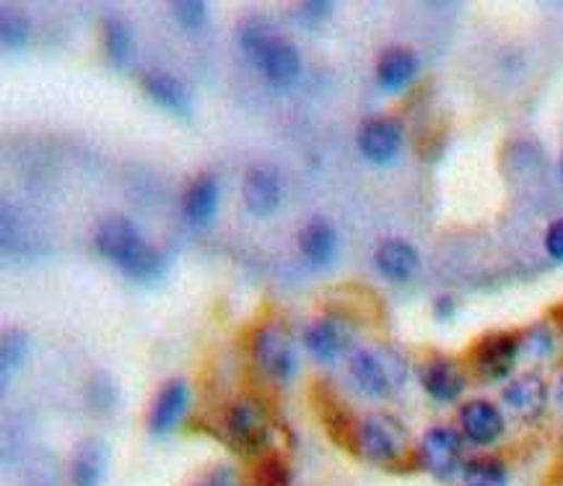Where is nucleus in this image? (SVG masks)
Returning <instances> with one entry per match:
<instances>
[{
  "label": "nucleus",
  "mask_w": 563,
  "mask_h": 486,
  "mask_svg": "<svg viewBox=\"0 0 563 486\" xmlns=\"http://www.w3.org/2000/svg\"><path fill=\"white\" fill-rule=\"evenodd\" d=\"M97 250L107 260L138 281H151L161 271V258L125 216H110L97 229Z\"/></svg>",
  "instance_id": "1"
},
{
  "label": "nucleus",
  "mask_w": 563,
  "mask_h": 486,
  "mask_svg": "<svg viewBox=\"0 0 563 486\" xmlns=\"http://www.w3.org/2000/svg\"><path fill=\"white\" fill-rule=\"evenodd\" d=\"M351 375L364 393L384 398L397 393L408 377V364L395 349L371 347L356 351L351 360Z\"/></svg>",
  "instance_id": "2"
},
{
  "label": "nucleus",
  "mask_w": 563,
  "mask_h": 486,
  "mask_svg": "<svg viewBox=\"0 0 563 486\" xmlns=\"http://www.w3.org/2000/svg\"><path fill=\"white\" fill-rule=\"evenodd\" d=\"M405 448H408V432L395 416L371 414L358 424V450L371 461H397Z\"/></svg>",
  "instance_id": "3"
},
{
  "label": "nucleus",
  "mask_w": 563,
  "mask_h": 486,
  "mask_svg": "<svg viewBox=\"0 0 563 486\" xmlns=\"http://www.w3.org/2000/svg\"><path fill=\"white\" fill-rule=\"evenodd\" d=\"M255 362L262 373L286 380L296 369V349L291 336L278 326H266L255 339Z\"/></svg>",
  "instance_id": "4"
},
{
  "label": "nucleus",
  "mask_w": 563,
  "mask_h": 486,
  "mask_svg": "<svg viewBox=\"0 0 563 486\" xmlns=\"http://www.w3.org/2000/svg\"><path fill=\"white\" fill-rule=\"evenodd\" d=\"M519 339L512 333H488L473 347V367L486 380H499L509 375L517 360Z\"/></svg>",
  "instance_id": "5"
},
{
  "label": "nucleus",
  "mask_w": 563,
  "mask_h": 486,
  "mask_svg": "<svg viewBox=\"0 0 563 486\" xmlns=\"http://www.w3.org/2000/svg\"><path fill=\"white\" fill-rule=\"evenodd\" d=\"M351 341H354V328L341 317H322V320L311 323L304 333V347L320 362L341 356L351 347Z\"/></svg>",
  "instance_id": "6"
},
{
  "label": "nucleus",
  "mask_w": 563,
  "mask_h": 486,
  "mask_svg": "<svg viewBox=\"0 0 563 486\" xmlns=\"http://www.w3.org/2000/svg\"><path fill=\"white\" fill-rule=\"evenodd\" d=\"M403 146V131L395 120L390 118H371L366 120L358 131V148L375 165H387L400 154Z\"/></svg>",
  "instance_id": "7"
},
{
  "label": "nucleus",
  "mask_w": 563,
  "mask_h": 486,
  "mask_svg": "<svg viewBox=\"0 0 563 486\" xmlns=\"http://www.w3.org/2000/svg\"><path fill=\"white\" fill-rule=\"evenodd\" d=\"M242 198L253 216L273 214L281 204V178L273 167L260 165L247 170L242 182Z\"/></svg>",
  "instance_id": "8"
},
{
  "label": "nucleus",
  "mask_w": 563,
  "mask_h": 486,
  "mask_svg": "<svg viewBox=\"0 0 563 486\" xmlns=\"http://www.w3.org/2000/svg\"><path fill=\"white\" fill-rule=\"evenodd\" d=\"M227 429L232 435V440L240 445L242 450H260L268 440V424L262 411L253 406V403L240 401L229 409L227 414Z\"/></svg>",
  "instance_id": "9"
},
{
  "label": "nucleus",
  "mask_w": 563,
  "mask_h": 486,
  "mask_svg": "<svg viewBox=\"0 0 563 486\" xmlns=\"http://www.w3.org/2000/svg\"><path fill=\"white\" fill-rule=\"evenodd\" d=\"M420 458H424L426 469L437 476H452L460 461V437L452 429L437 427L424 437L420 445Z\"/></svg>",
  "instance_id": "10"
},
{
  "label": "nucleus",
  "mask_w": 563,
  "mask_h": 486,
  "mask_svg": "<svg viewBox=\"0 0 563 486\" xmlns=\"http://www.w3.org/2000/svg\"><path fill=\"white\" fill-rule=\"evenodd\" d=\"M465 435L478 445H491L504 432V416L488 401H470L460 414Z\"/></svg>",
  "instance_id": "11"
},
{
  "label": "nucleus",
  "mask_w": 563,
  "mask_h": 486,
  "mask_svg": "<svg viewBox=\"0 0 563 486\" xmlns=\"http://www.w3.org/2000/svg\"><path fill=\"white\" fill-rule=\"evenodd\" d=\"M185 409H187V385L185 380H180V377H174V380H167L161 385L159 396H156L154 401L148 424H151L154 432L164 435V432H169L180 422V416L185 414Z\"/></svg>",
  "instance_id": "12"
},
{
  "label": "nucleus",
  "mask_w": 563,
  "mask_h": 486,
  "mask_svg": "<svg viewBox=\"0 0 563 486\" xmlns=\"http://www.w3.org/2000/svg\"><path fill=\"white\" fill-rule=\"evenodd\" d=\"M260 69L262 76H266L268 84L278 86V89H283V86H291L298 76V71H302V56H298V50L286 39H278V42L270 47L268 56L260 60Z\"/></svg>",
  "instance_id": "13"
},
{
  "label": "nucleus",
  "mask_w": 563,
  "mask_h": 486,
  "mask_svg": "<svg viewBox=\"0 0 563 486\" xmlns=\"http://www.w3.org/2000/svg\"><path fill=\"white\" fill-rule=\"evenodd\" d=\"M216 204H219V182H216L210 172L198 174V178L189 182L185 204H182L189 224L206 227L216 216Z\"/></svg>",
  "instance_id": "14"
},
{
  "label": "nucleus",
  "mask_w": 563,
  "mask_h": 486,
  "mask_svg": "<svg viewBox=\"0 0 563 486\" xmlns=\"http://www.w3.org/2000/svg\"><path fill=\"white\" fill-rule=\"evenodd\" d=\"M298 247H302L304 258H307L311 266H328L338 247L335 229H332L328 219L315 216V219L302 229V234H298Z\"/></svg>",
  "instance_id": "15"
},
{
  "label": "nucleus",
  "mask_w": 563,
  "mask_h": 486,
  "mask_svg": "<svg viewBox=\"0 0 563 486\" xmlns=\"http://www.w3.org/2000/svg\"><path fill=\"white\" fill-rule=\"evenodd\" d=\"M377 266L390 281H408L418 271V253L416 247L405 240H387L377 250Z\"/></svg>",
  "instance_id": "16"
},
{
  "label": "nucleus",
  "mask_w": 563,
  "mask_h": 486,
  "mask_svg": "<svg viewBox=\"0 0 563 486\" xmlns=\"http://www.w3.org/2000/svg\"><path fill=\"white\" fill-rule=\"evenodd\" d=\"M416 71H418V58L416 52L408 50V47H390V50L382 52V58H379L377 63L379 84L390 92L403 89V86L416 76Z\"/></svg>",
  "instance_id": "17"
},
{
  "label": "nucleus",
  "mask_w": 563,
  "mask_h": 486,
  "mask_svg": "<svg viewBox=\"0 0 563 486\" xmlns=\"http://www.w3.org/2000/svg\"><path fill=\"white\" fill-rule=\"evenodd\" d=\"M107 474V448L101 440H86L73 455V486H99Z\"/></svg>",
  "instance_id": "18"
},
{
  "label": "nucleus",
  "mask_w": 563,
  "mask_h": 486,
  "mask_svg": "<svg viewBox=\"0 0 563 486\" xmlns=\"http://www.w3.org/2000/svg\"><path fill=\"white\" fill-rule=\"evenodd\" d=\"M420 380H424V388L429 390V396L437 398V401H454L465 388L463 369L450 360H433L426 364Z\"/></svg>",
  "instance_id": "19"
},
{
  "label": "nucleus",
  "mask_w": 563,
  "mask_h": 486,
  "mask_svg": "<svg viewBox=\"0 0 563 486\" xmlns=\"http://www.w3.org/2000/svg\"><path fill=\"white\" fill-rule=\"evenodd\" d=\"M144 89L154 102L167 107V110H172L174 114H182V118H189V105H193V99H189L187 86L182 84L180 78L169 76V73H154V76H146Z\"/></svg>",
  "instance_id": "20"
},
{
  "label": "nucleus",
  "mask_w": 563,
  "mask_h": 486,
  "mask_svg": "<svg viewBox=\"0 0 563 486\" xmlns=\"http://www.w3.org/2000/svg\"><path fill=\"white\" fill-rule=\"evenodd\" d=\"M504 401L525 416L540 414L542 406H546V382L538 375H522L517 380L509 382V388L504 390Z\"/></svg>",
  "instance_id": "21"
},
{
  "label": "nucleus",
  "mask_w": 563,
  "mask_h": 486,
  "mask_svg": "<svg viewBox=\"0 0 563 486\" xmlns=\"http://www.w3.org/2000/svg\"><path fill=\"white\" fill-rule=\"evenodd\" d=\"M278 39H281V35H278L273 26L257 16L247 19L240 29V45L244 56H247L249 63L255 65H260V60L268 56V50L278 42Z\"/></svg>",
  "instance_id": "22"
},
{
  "label": "nucleus",
  "mask_w": 563,
  "mask_h": 486,
  "mask_svg": "<svg viewBox=\"0 0 563 486\" xmlns=\"http://www.w3.org/2000/svg\"><path fill=\"white\" fill-rule=\"evenodd\" d=\"M105 50L114 65H125L133 50V32L122 19H105Z\"/></svg>",
  "instance_id": "23"
},
{
  "label": "nucleus",
  "mask_w": 563,
  "mask_h": 486,
  "mask_svg": "<svg viewBox=\"0 0 563 486\" xmlns=\"http://www.w3.org/2000/svg\"><path fill=\"white\" fill-rule=\"evenodd\" d=\"M465 486H509L506 469L491 458H480L465 465Z\"/></svg>",
  "instance_id": "24"
},
{
  "label": "nucleus",
  "mask_w": 563,
  "mask_h": 486,
  "mask_svg": "<svg viewBox=\"0 0 563 486\" xmlns=\"http://www.w3.org/2000/svg\"><path fill=\"white\" fill-rule=\"evenodd\" d=\"M26 356H29V336L22 330H9L3 336V373H13Z\"/></svg>",
  "instance_id": "25"
},
{
  "label": "nucleus",
  "mask_w": 563,
  "mask_h": 486,
  "mask_svg": "<svg viewBox=\"0 0 563 486\" xmlns=\"http://www.w3.org/2000/svg\"><path fill=\"white\" fill-rule=\"evenodd\" d=\"M0 32H3V42L9 47H22L32 35V24L24 13H9L3 11V22H0Z\"/></svg>",
  "instance_id": "26"
},
{
  "label": "nucleus",
  "mask_w": 563,
  "mask_h": 486,
  "mask_svg": "<svg viewBox=\"0 0 563 486\" xmlns=\"http://www.w3.org/2000/svg\"><path fill=\"white\" fill-rule=\"evenodd\" d=\"M114 385H112V380L107 375H97L91 380V385H89V401H91V406L94 409H99V411H107L114 403Z\"/></svg>",
  "instance_id": "27"
},
{
  "label": "nucleus",
  "mask_w": 563,
  "mask_h": 486,
  "mask_svg": "<svg viewBox=\"0 0 563 486\" xmlns=\"http://www.w3.org/2000/svg\"><path fill=\"white\" fill-rule=\"evenodd\" d=\"M174 13H178V22L182 26L195 29L206 19V3H200V0H180V3H174Z\"/></svg>",
  "instance_id": "28"
},
{
  "label": "nucleus",
  "mask_w": 563,
  "mask_h": 486,
  "mask_svg": "<svg viewBox=\"0 0 563 486\" xmlns=\"http://www.w3.org/2000/svg\"><path fill=\"white\" fill-rule=\"evenodd\" d=\"M330 13H332L330 0H309V3H304L302 9H298V22L317 26V24L328 22Z\"/></svg>",
  "instance_id": "29"
},
{
  "label": "nucleus",
  "mask_w": 563,
  "mask_h": 486,
  "mask_svg": "<svg viewBox=\"0 0 563 486\" xmlns=\"http://www.w3.org/2000/svg\"><path fill=\"white\" fill-rule=\"evenodd\" d=\"M257 478H260V486H286V469H283L276 458H268V461L257 469Z\"/></svg>",
  "instance_id": "30"
},
{
  "label": "nucleus",
  "mask_w": 563,
  "mask_h": 486,
  "mask_svg": "<svg viewBox=\"0 0 563 486\" xmlns=\"http://www.w3.org/2000/svg\"><path fill=\"white\" fill-rule=\"evenodd\" d=\"M546 247L551 253V258L563 260V219L553 221L546 232Z\"/></svg>",
  "instance_id": "31"
},
{
  "label": "nucleus",
  "mask_w": 563,
  "mask_h": 486,
  "mask_svg": "<svg viewBox=\"0 0 563 486\" xmlns=\"http://www.w3.org/2000/svg\"><path fill=\"white\" fill-rule=\"evenodd\" d=\"M454 313V302L450 296H442V300H437V317H446Z\"/></svg>",
  "instance_id": "32"
},
{
  "label": "nucleus",
  "mask_w": 563,
  "mask_h": 486,
  "mask_svg": "<svg viewBox=\"0 0 563 486\" xmlns=\"http://www.w3.org/2000/svg\"><path fill=\"white\" fill-rule=\"evenodd\" d=\"M559 403H561V409H563V377H561V385H559Z\"/></svg>",
  "instance_id": "33"
},
{
  "label": "nucleus",
  "mask_w": 563,
  "mask_h": 486,
  "mask_svg": "<svg viewBox=\"0 0 563 486\" xmlns=\"http://www.w3.org/2000/svg\"><path fill=\"white\" fill-rule=\"evenodd\" d=\"M561 172H563V165H561Z\"/></svg>",
  "instance_id": "34"
}]
</instances>
